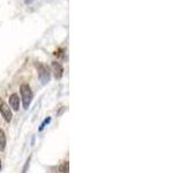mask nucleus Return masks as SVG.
Instances as JSON below:
<instances>
[{"instance_id": "10", "label": "nucleus", "mask_w": 185, "mask_h": 173, "mask_svg": "<svg viewBox=\"0 0 185 173\" xmlns=\"http://www.w3.org/2000/svg\"><path fill=\"white\" fill-rule=\"evenodd\" d=\"M35 0H24V4L26 5H30V4H32Z\"/></svg>"}, {"instance_id": "3", "label": "nucleus", "mask_w": 185, "mask_h": 173, "mask_svg": "<svg viewBox=\"0 0 185 173\" xmlns=\"http://www.w3.org/2000/svg\"><path fill=\"white\" fill-rule=\"evenodd\" d=\"M0 113H1V116H2V118L5 119L6 122H9V121L12 120V117H13L12 116V111H11L8 105L6 103H4V102L0 103Z\"/></svg>"}, {"instance_id": "9", "label": "nucleus", "mask_w": 185, "mask_h": 173, "mask_svg": "<svg viewBox=\"0 0 185 173\" xmlns=\"http://www.w3.org/2000/svg\"><path fill=\"white\" fill-rule=\"evenodd\" d=\"M49 122H50V118H48V119H46V120H45L44 122H43V124H42V125H41V127H40V130H42V129H43V128H44V126L46 125V124H49Z\"/></svg>"}, {"instance_id": "5", "label": "nucleus", "mask_w": 185, "mask_h": 173, "mask_svg": "<svg viewBox=\"0 0 185 173\" xmlns=\"http://www.w3.org/2000/svg\"><path fill=\"white\" fill-rule=\"evenodd\" d=\"M9 105L14 111H19L20 108V98L18 94H12L9 96Z\"/></svg>"}, {"instance_id": "2", "label": "nucleus", "mask_w": 185, "mask_h": 173, "mask_svg": "<svg viewBox=\"0 0 185 173\" xmlns=\"http://www.w3.org/2000/svg\"><path fill=\"white\" fill-rule=\"evenodd\" d=\"M35 66L36 68H37V72H38V78H40L41 82L43 83V84L49 83L51 75H50V70H49L48 67L45 65H43V64H41V62H36Z\"/></svg>"}, {"instance_id": "11", "label": "nucleus", "mask_w": 185, "mask_h": 173, "mask_svg": "<svg viewBox=\"0 0 185 173\" xmlns=\"http://www.w3.org/2000/svg\"><path fill=\"white\" fill-rule=\"evenodd\" d=\"M0 170H1V159H0Z\"/></svg>"}, {"instance_id": "6", "label": "nucleus", "mask_w": 185, "mask_h": 173, "mask_svg": "<svg viewBox=\"0 0 185 173\" xmlns=\"http://www.w3.org/2000/svg\"><path fill=\"white\" fill-rule=\"evenodd\" d=\"M6 149V134L2 129H0V151Z\"/></svg>"}, {"instance_id": "8", "label": "nucleus", "mask_w": 185, "mask_h": 173, "mask_svg": "<svg viewBox=\"0 0 185 173\" xmlns=\"http://www.w3.org/2000/svg\"><path fill=\"white\" fill-rule=\"evenodd\" d=\"M30 159H31V157H29V158H28V160L26 162V164H24V167H23L22 173H26L27 172V170H28V167H29V164H30Z\"/></svg>"}, {"instance_id": "4", "label": "nucleus", "mask_w": 185, "mask_h": 173, "mask_svg": "<svg viewBox=\"0 0 185 173\" xmlns=\"http://www.w3.org/2000/svg\"><path fill=\"white\" fill-rule=\"evenodd\" d=\"M51 68H52L54 78H57V80H60V78H62V75H64V68H62V66L60 65L59 62H57V61H52Z\"/></svg>"}, {"instance_id": "7", "label": "nucleus", "mask_w": 185, "mask_h": 173, "mask_svg": "<svg viewBox=\"0 0 185 173\" xmlns=\"http://www.w3.org/2000/svg\"><path fill=\"white\" fill-rule=\"evenodd\" d=\"M59 172L70 173V164H68V162H65V163H62V164L59 166Z\"/></svg>"}, {"instance_id": "1", "label": "nucleus", "mask_w": 185, "mask_h": 173, "mask_svg": "<svg viewBox=\"0 0 185 173\" xmlns=\"http://www.w3.org/2000/svg\"><path fill=\"white\" fill-rule=\"evenodd\" d=\"M20 92H21V97H22V103L24 110H28L30 106L31 99H32V91H31L29 84L23 83L22 86H20Z\"/></svg>"}]
</instances>
